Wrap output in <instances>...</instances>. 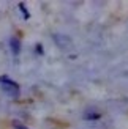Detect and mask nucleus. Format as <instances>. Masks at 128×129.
<instances>
[{"label": "nucleus", "mask_w": 128, "mask_h": 129, "mask_svg": "<svg viewBox=\"0 0 128 129\" xmlns=\"http://www.w3.org/2000/svg\"><path fill=\"white\" fill-rule=\"evenodd\" d=\"M36 52H38V54H43V52H44L43 47H41V44H36Z\"/></svg>", "instance_id": "0eeeda50"}, {"label": "nucleus", "mask_w": 128, "mask_h": 129, "mask_svg": "<svg viewBox=\"0 0 128 129\" xmlns=\"http://www.w3.org/2000/svg\"><path fill=\"white\" fill-rule=\"evenodd\" d=\"M0 87H2V90L6 94H10L11 98H17L19 93H21L17 82H14L8 76H0Z\"/></svg>", "instance_id": "f257e3e1"}, {"label": "nucleus", "mask_w": 128, "mask_h": 129, "mask_svg": "<svg viewBox=\"0 0 128 129\" xmlns=\"http://www.w3.org/2000/svg\"><path fill=\"white\" fill-rule=\"evenodd\" d=\"M52 40L55 41V44L62 49H67L71 46V38L67 36V35H62V33H54L52 35Z\"/></svg>", "instance_id": "f03ea898"}, {"label": "nucleus", "mask_w": 128, "mask_h": 129, "mask_svg": "<svg viewBox=\"0 0 128 129\" xmlns=\"http://www.w3.org/2000/svg\"><path fill=\"white\" fill-rule=\"evenodd\" d=\"M10 49H11L13 57H17L21 54V41H19L17 36H11L10 38Z\"/></svg>", "instance_id": "7ed1b4c3"}, {"label": "nucleus", "mask_w": 128, "mask_h": 129, "mask_svg": "<svg viewBox=\"0 0 128 129\" xmlns=\"http://www.w3.org/2000/svg\"><path fill=\"white\" fill-rule=\"evenodd\" d=\"M17 8H19V11H21L22 14H24V19H29V17H30V14H29V11H27V8H25V5H24L22 2H21V3L17 5Z\"/></svg>", "instance_id": "39448f33"}, {"label": "nucleus", "mask_w": 128, "mask_h": 129, "mask_svg": "<svg viewBox=\"0 0 128 129\" xmlns=\"http://www.w3.org/2000/svg\"><path fill=\"white\" fill-rule=\"evenodd\" d=\"M100 118H101V115H100L98 112H87V113H84V120H87V121L100 120Z\"/></svg>", "instance_id": "20e7f679"}, {"label": "nucleus", "mask_w": 128, "mask_h": 129, "mask_svg": "<svg viewBox=\"0 0 128 129\" xmlns=\"http://www.w3.org/2000/svg\"><path fill=\"white\" fill-rule=\"evenodd\" d=\"M13 127H14V129H29L27 126H24V124H21V123H17V121H14V123H13Z\"/></svg>", "instance_id": "423d86ee"}]
</instances>
